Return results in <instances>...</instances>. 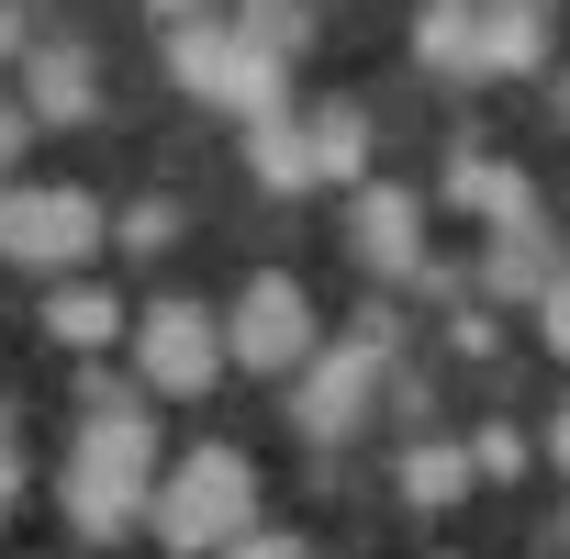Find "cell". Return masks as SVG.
Instances as JSON below:
<instances>
[{
    "label": "cell",
    "mask_w": 570,
    "mask_h": 559,
    "mask_svg": "<svg viewBox=\"0 0 570 559\" xmlns=\"http://www.w3.org/2000/svg\"><path fill=\"white\" fill-rule=\"evenodd\" d=\"M459 492H470V459H459V448H414V459H403V503L436 514V503H459Z\"/></svg>",
    "instance_id": "15"
},
{
    "label": "cell",
    "mask_w": 570,
    "mask_h": 559,
    "mask_svg": "<svg viewBox=\"0 0 570 559\" xmlns=\"http://www.w3.org/2000/svg\"><path fill=\"white\" fill-rule=\"evenodd\" d=\"M168 79L224 101L235 124H268L279 112V57H257L235 23H202V12H168Z\"/></svg>",
    "instance_id": "3"
},
{
    "label": "cell",
    "mask_w": 570,
    "mask_h": 559,
    "mask_svg": "<svg viewBox=\"0 0 570 559\" xmlns=\"http://www.w3.org/2000/svg\"><path fill=\"white\" fill-rule=\"evenodd\" d=\"M370 392H381V336H347L336 359H303V437H358L370 425Z\"/></svg>",
    "instance_id": "7"
},
{
    "label": "cell",
    "mask_w": 570,
    "mask_h": 559,
    "mask_svg": "<svg viewBox=\"0 0 570 559\" xmlns=\"http://www.w3.org/2000/svg\"><path fill=\"white\" fill-rule=\"evenodd\" d=\"M135 381H146V403H202L224 381V314L213 303H146L135 314Z\"/></svg>",
    "instance_id": "4"
},
{
    "label": "cell",
    "mask_w": 570,
    "mask_h": 559,
    "mask_svg": "<svg viewBox=\"0 0 570 559\" xmlns=\"http://www.w3.org/2000/svg\"><path fill=\"white\" fill-rule=\"evenodd\" d=\"M224 559H303V537H279V526H246Z\"/></svg>",
    "instance_id": "18"
},
{
    "label": "cell",
    "mask_w": 570,
    "mask_h": 559,
    "mask_svg": "<svg viewBox=\"0 0 570 559\" xmlns=\"http://www.w3.org/2000/svg\"><path fill=\"white\" fill-rule=\"evenodd\" d=\"M548 448H559V470H570V403H559V437H548Z\"/></svg>",
    "instance_id": "22"
},
{
    "label": "cell",
    "mask_w": 570,
    "mask_h": 559,
    "mask_svg": "<svg viewBox=\"0 0 570 559\" xmlns=\"http://www.w3.org/2000/svg\"><path fill=\"white\" fill-rule=\"evenodd\" d=\"M224 359L235 370H303L314 359V292L292 268H257L246 280V303L224 314Z\"/></svg>",
    "instance_id": "5"
},
{
    "label": "cell",
    "mask_w": 570,
    "mask_h": 559,
    "mask_svg": "<svg viewBox=\"0 0 570 559\" xmlns=\"http://www.w3.org/2000/svg\"><path fill=\"white\" fill-rule=\"evenodd\" d=\"M146 526H157V548H179V559H224L246 526H257V459L246 448H190L157 492H146Z\"/></svg>",
    "instance_id": "1"
},
{
    "label": "cell",
    "mask_w": 570,
    "mask_h": 559,
    "mask_svg": "<svg viewBox=\"0 0 570 559\" xmlns=\"http://www.w3.org/2000/svg\"><path fill=\"white\" fill-rule=\"evenodd\" d=\"M246 168H257L268 190H314V146H303V124H292V112L246 124Z\"/></svg>",
    "instance_id": "12"
},
{
    "label": "cell",
    "mask_w": 570,
    "mask_h": 559,
    "mask_svg": "<svg viewBox=\"0 0 570 559\" xmlns=\"http://www.w3.org/2000/svg\"><path fill=\"white\" fill-rule=\"evenodd\" d=\"M548 280H559V268H548V246H537V224H514V235H492V292H525V303H537Z\"/></svg>",
    "instance_id": "14"
},
{
    "label": "cell",
    "mask_w": 570,
    "mask_h": 559,
    "mask_svg": "<svg viewBox=\"0 0 570 559\" xmlns=\"http://www.w3.org/2000/svg\"><path fill=\"white\" fill-rule=\"evenodd\" d=\"M12 146H23V112H0V179H12Z\"/></svg>",
    "instance_id": "20"
},
{
    "label": "cell",
    "mask_w": 570,
    "mask_h": 559,
    "mask_svg": "<svg viewBox=\"0 0 570 559\" xmlns=\"http://www.w3.org/2000/svg\"><path fill=\"white\" fill-rule=\"evenodd\" d=\"M470 470H492V481H514V470H525V437H514V425H492V437L470 448Z\"/></svg>",
    "instance_id": "17"
},
{
    "label": "cell",
    "mask_w": 570,
    "mask_h": 559,
    "mask_svg": "<svg viewBox=\"0 0 570 559\" xmlns=\"http://www.w3.org/2000/svg\"><path fill=\"white\" fill-rule=\"evenodd\" d=\"M303 146H314V179H358V168H370V112H358V101H325V112L303 124Z\"/></svg>",
    "instance_id": "11"
},
{
    "label": "cell",
    "mask_w": 570,
    "mask_h": 559,
    "mask_svg": "<svg viewBox=\"0 0 570 559\" xmlns=\"http://www.w3.org/2000/svg\"><path fill=\"white\" fill-rule=\"evenodd\" d=\"M448 190H459L470 213H492V235L537 224V190H525V168H503V157H459V168H448Z\"/></svg>",
    "instance_id": "10"
},
{
    "label": "cell",
    "mask_w": 570,
    "mask_h": 559,
    "mask_svg": "<svg viewBox=\"0 0 570 559\" xmlns=\"http://www.w3.org/2000/svg\"><path fill=\"white\" fill-rule=\"evenodd\" d=\"M0 57H23V12H0Z\"/></svg>",
    "instance_id": "21"
},
{
    "label": "cell",
    "mask_w": 570,
    "mask_h": 559,
    "mask_svg": "<svg viewBox=\"0 0 570 559\" xmlns=\"http://www.w3.org/2000/svg\"><path fill=\"white\" fill-rule=\"evenodd\" d=\"M90 90H101V79H90V57H79V46H46V57H35V112H46V124H79V112H90Z\"/></svg>",
    "instance_id": "13"
},
{
    "label": "cell",
    "mask_w": 570,
    "mask_h": 559,
    "mask_svg": "<svg viewBox=\"0 0 570 559\" xmlns=\"http://www.w3.org/2000/svg\"><path fill=\"white\" fill-rule=\"evenodd\" d=\"M0 514H12V459H0Z\"/></svg>",
    "instance_id": "23"
},
{
    "label": "cell",
    "mask_w": 570,
    "mask_h": 559,
    "mask_svg": "<svg viewBox=\"0 0 570 559\" xmlns=\"http://www.w3.org/2000/svg\"><path fill=\"white\" fill-rule=\"evenodd\" d=\"M414 57L448 68V79H525L548 68V12H470V0H436V12H414Z\"/></svg>",
    "instance_id": "2"
},
{
    "label": "cell",
    "mask_w": 570,
    "mask_h": 559,
    "mask_svg": "<svg viewBox=\"0 0 570 559\" xmlns=\"http://www.w3.org/2000/svg\"><path fill=\"white\" fill-rule=\"evenodd\" d=\"M0 437H12V425H0ZM0 459H12V448H0Z\"/></svg>",
    "instance_id": "24"
},
{
    "label": "cell",
    "mask_w": 570,
    "mask_h": 559,
    "mask_svg": "<svg viewBox=\"0 0 570 559\" xmlns=\"http://www.w3.org/2000/svg\"><path fill=\"white\" fill-rule=\"evenodd\" d=\"M112 235H124L135 257H157V246H179V202H135V213H124Z\"/></svg>",
    "instance_id": "16"
},
{
    "label": "cell",
    "mask_w": 570,
    "mask_h": 559,
    "mask_svg": "<svg viewBox=\"0 0 570 559\" xmlns=\"http://www.w3.org/2000/svg\"><path fill=\"white\" fill-rule=\"evenodd\" d=\"M537 314H548V347L570 359V268H559V280H548V292H537Z\"/></svg>",
    "instance_id": "19"
},
{
    "label": "cell",
    "mask_w": 570,
    "mask_h": 559,
    "mask_svg": "<svg viewBox=\"0 0 570 559\" xmlns=\"http://www.w3.org/2000/svg\"><path fill=\"white\" fill-rule=\"evenodd\" d=\"M90 246H101L90 190H0V257L12 268H79Z\"/></svg>",
    "instance_id": "6"
},
{
    "label": "cell",
    "mask_w": 570,
    "mask_h": 559,
    "mask_svg": "<svg viewBox=\"0 0 570 559\" xmlns=\"http://www.w3.org/2000/svg\"><path fill=\"white\" fill-rule=\"evenodd\" d=\"M358 257H370V268H392V280H414V268H425V224H414V202H403V190H358Z\"/></svg>",
    "instance_id": "8"
},
{
    "label": "cell",
    "mask_w": 570,
    "mask_h": 559,
    "mask_svg": "<svg viewBox=\"0 0 570 559\" xmlns=\"http://www.w3.org/2000/svg\"><path fill=\"white\" fill-rule=\"evenodd\" d=\"M46 336H57L68 359H90V347L124 336V303L101 292V280H57V292H46Z\"/></svg>",
    "instance_id": "9"
}]
</instances>
